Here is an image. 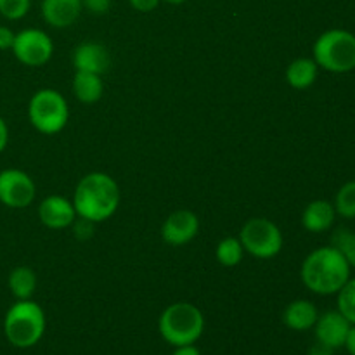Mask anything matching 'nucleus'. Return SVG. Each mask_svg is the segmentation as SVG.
Wrapping results in <instances>:
<instances>
[{
  "label": "nucleus",
  "mask_w": 355,
  "mask_h": 355,
  "mask_svg": "<svg viewBox=\"0 0 355 355\" xmlns=\"http://www.w3.org/2000/svg\"><path fill=\"white\" fill-rule=\"evenodd\" d=\"M350 269L345 257L335 246H321L305 257L300 269L302 283L315 295H336L350 279Z\"/></svg>",
  "instance_id": "1"
},
{
  "label": "nucleus",
  "mask_w": 355,
  "mask_h": 355,
  "mask_svg": "<svg viewBox=\"0 0 355 355\" xmlns=\"http://www.w3.org/2000/svg\"><path fill=\"white\" fill-rule=\"evenodd\" d=\"M121 193L116 180L104 172L87 173L76 186L73 194V207L76 215L99 224L116 214Z\"/></svg>",
  "instance_id": "2"
},
{
  "label": "nucleus",
  "mask_w": 355,
  "mask_h": 355,
  "mask_svg": "<svg viewBox=\"0 0 355 355\" xmlns=\"http://www.w3.org/2000/svg\"><path fill=\"white\" fill-rule=\"evenodd\" d=\"M162 338L172 347L193 345L203 336L205 315L189 302H177L162 312L158 321Z\"/></svg>",
  "instance_id": "3"
},
{
  "label": "nucleus",
  "mask_w": 355,
  "mask_h": 355,
  "mask_svg": "<svg viewBox=\"0 0 355 355\" xmlns=\"http://www.w3.org/2000/svg\"><path fill=\"white\" fill-rule=\"evenodd\" d=\"M45 333V314L37 302L17 300L3 318V335L16 349H30Z\"/></svg>",
  "instance_id": "4"
},
{
  "label": "nucleus",
  "mask_w": 355,
  "mask_h": 355,
  "mask_svg": "<svg viewBox=\"0 0 355 355\" xmlns=\"http://www.w3.org/2000/svg\"><path fill=\"white\" fill-rule=\"evenodd\" d=\"M314 61L329 73H349L355 69V35L335 28L319 35L314 42Z\"/></svg>",
  "instance_id": "5"
},
{
  "label": "nucleus",
  "mask_w": 355,
  "mask_h": 355,
  "mask_svg": "<svg viewBox=\"0 0 355 355\" xmlns=\"http://www.w3.org/2000/svg\"><path fill=\"white\" fill-rule=\"evenodd\" d=\"M28 118L40 134H59L69 120V107L66 97L54 89L38 90L28 104Z\"/></svg>",
  "instance_id": "6"
},
{
  "label": "nucleus",
  "mask_w": 355,
  "mask_h": 355,
  "mask_svg": "<svg viewBox=\"0 0 355 355\" xmlns=\"http://www.w3.org/2000/svg\"><path fill=\"white\" fill-rule=\"evenodd\" d=\"M239 241L246 253L260 260L274 259L283 250V232L272 220L253 217L239 232Z\"/></svg>",
  "instance_id": "7"
},
{
  "label": "nucleus",
  "mask_w": 355,
  "mask_h": 355,
  "mask_svg": "<svg viewBox=\"0 0 355 355\" xmlns=\"http://www.w3.org/2000/svg\"><path fill=\"white\" fill-rule=\"evenodd\" d=\"M12 52L19 62L30 68H38L51 61L54 54L52 38L38 28H26L16 33L12 44Z\"/></svg>",
  "instance_id": "8"
},
{
  "label": "nucleus",
  "mask_w": 355,
  "mask_h": 355,
  "mask_svg": "<svg viewBox=\"0 0 355 355\" xmlns=\"http://www.w3.org/2000/svg\"><path fill=\"white\" fill-rule=\"evenodd\" d=\"M37 196V186L26 172L17 168H6L0 172V203L7 208L30 207Z\"/></svg>",
  "instance_id": "9"
},
{
  "label": "nucleus",
  "mask_w": 355,
  "mask_h": 355,
  "mask_svg": "<svg viewBox=\"0 0 355 355\" xmlns=\"http://www.w3.org/2000/svg\"><path fill=\"white\" fill-rule=\"evenodd\" d=\"M200 232V218L191 210H177L166 217L162 225L163 241L170 246H184Z\"/></svg>",
  "instance_id": "10"
},
{
  "label": "nucleus",
  "mask_w": 355,
  "mask_h": 355,
  "mask_svg": "<svg viewBox=\"0 0 355 355\" xmlns=\"http://www.w3.org/2000/svg\"><path fill=\"white\" fill-rule=\"evenodd\" d=\"M76 217L78 215H76L75 207H73V201H69L64 196H59V194L47 196L38 205V218H40V222L45 227L54 229V231H61V229L73 225Z\"/></svg>",
  "instance_id": "11"
},
{
  "label": "nucleus",
  "mask_w": 355,
  "mask_h": 355,
  "mask_svg": "<svg viewBox=\"0 0 355 355\" xmlns=\"http://www.w3.org/2000/svg\"><path fill=\"white\" fill-rule=\"evenodd\" d=\"M350 328H352V324L342 312L328 311L319 315L318 321H315V342H321L336 350L345 345Z\"/></svg>",
  "instance_id": "12"
},
{
  "label": "nucleus",
  "mask_w": 355,
  "mask_h": 355,
  "mask_svg": "<svg viewBox=\"0 0 355 355\" xmlns=\"http://www.w3.org/2000/svg\"><path fill=\"white\" fill-rule=\"evenodd\" d=\"M73 66L76 71L96 73L103 76L111 66L110 51L97 42H83L73 52Z\"/></svg>",
  "instance_id": "13"
},
{
  "label": "nucleus",
  "mask_w": 355,
  "mask_h": 355,
  "mask_svg": "<svg viewBox=\"0 0 355 355\" xmlns=\"http://www.w3.org/2000/svg\"><path fill=\"white\" fill-rule=\"evenodd\" d=\"M82 0H42V16L52 28H68L82 12Z\"/></svg>",
  "instance_id": "14"
},
{
  "label": "nucleus",
  "mask_w": 355,
  "mask_h": 355,
  "mask_svg": "<svg viewBox=\"0 0 355 355\" xmlns=\"http://www.w3.org/2000/svg\"><path fill=\"white\" fill-rule=\"evenodd\" d=\"M336 218V210L333 203L326 200H314L305 207L302 214V225L309 232H326L333 227Z\"/></svg>",
  "instance_id": "15"
},
{
  "label": "nucleus",
  "mask_w": 355,
  "mask_h": 355,
  "mask_svg": "<svg viewBox=\"0 0 355 355\" xmlns=\"http://www.w3.org/2000/svg\"><path fill=\"white\" fill-rule=\"evenodd\" d=\"M319 318L318 307L309 300H295L284 309L283 322L293 331H307L314 328Z\"/></svg>",
  "instance_id": "16"
},
{
  "label": "nucleus",
  "mask_w": 355,
  "mask_h": 355,
  "mask_svg": "<svg viewBox=\"0 0 355 355\" xmlns=\"http://www.w3.org/2000/svg\"><path fill=\"white\" fill-rule=\"evenodd\" d=\"M73 94L83 104L97 103L104 94L103 78L96 73L76 71L73 76Z\"/></svg>",
  "instance_id": "17"
},
{
  "label": "nucleus",
  "mask_w": 355,
  "mask_h": 355,
  "mask_svg": "<svg viewBox=\"0 0 355 355\" xmlns=\"http://www.w3.org/2000/svg\"><path fill=\"white\" fill-rule=\"evenodd\" d=\"M319 66L312 58H298L291 61L286 69V80L293 89L304 90L314 85L318 80Z\"/></svg>",
  "instance_id": "18"
},
{
  "label": "nucleus",
  "mask_w": 355,
  "mask_h": 355,
  "mask_svg": "<svg viewBox=\"0 0 355 355\" xmlns=\"http://www.w3.org/2000/svg\"><path fill=\"white\" fill-rule=\"evenodd\" d=\"M9 290L16 300H30L37 290V274L30 267H16L9 274Z\"/></svg>",
  "instance_id": "19"
},
{
  "label": "nucleus",
  "mask_w": 355,
  "mask_h": 355,
  "mask_svg": "<svg viewBox=\"0 0 355 355\" xmlns=\"http://www.w3.org/2000/svg\"><path fill=\"white\" fill-rule=\"evenodd\" d=\"M215 257L220 266L236 267L241 263L243 257H245V248H243L239 238H224L217 245Z\"/></svg>",
  "instance_id": "20"
},
{
  "label": "nucleus",
  "mask_w": 355,
  "mask_h": 355,
  "mask_svg": "<svg viewBox=\"0 0 355 355\" xmlns=\"http://www.w3.org/2000/svg\"><path fill=\"white\" fill-rule=\"evenodd\" d=\"M336 215L343 218H355V180L343 184L335 196Z\"/></svg>",
  "instance_id": "21"
},
{
  "label": "nucleus",
  "mask_w": 355,
  "mask_h": 355,
  "mask_svg": "<svg viewBox=\"0 0 355 355\" xmlns=\"http://www.w3.org/2000/svg\"><path fill=\"white\" fill-rule=\"evenodd\" d=\"M336 295H338V300H336L338 309L336 311L342 312L349 319L350 324L355 326V277H350Z\"/></svg>",
  "instance_id": "22"
},
{
  "label": "nucleus",
  "mask_w": 355,
  "mask_h": 355,
  "mask_svg": "<svg viewBox=\"0 0 355 355\" xmlns=\"http://www.w3.org/2000/svg\"><path fill=\"white\" fill-rule=\"evenodd\" d=\"M331 246L340 250L342 255L347 259V262H349V266L355 269V232L349 231V229H340L333 234Z\"/></svg>",
  "instance_id": "23"
},
{
  "label": "nucleus",
  "mask_w": 355,
  "mask_h": 355,
  "mask_svg": "<svg viewBox=\"0 0 355 355\" xmlns=\"http://www.w3.org/2000/svg\"><path fill=\"white\" fill-rule=\"evenodd\" d=\"M31 7V0H0V16L9 21L23 19Z\"/></svg>",
  "instance_id": "24"
},
{
  "label": "nucleus",
  "mask_w": 355,
  "mask_h": 355,
  "mask_svg": "<svg viewBox=\"0 0 355 355\" xmlns=\"http://www.w3.org/2000/svg\"><path fill=\"white\" fill-rule=\"evenodd\" d=\"M73 231H75L76 239H90L94 234V222L87 220V218L76 217V220L73 222Z\"/></svg>",
  "instance_id": "25"
},
{
  "label": "nucleus",
  "mask_w": 355,
  "mask_h": 355,
  "mask_svg": "<svg viewBox=\"0 0 355 355\" xmlns=\"http://www.w3.org/2000/svg\"><path fill=\"white\" fill-rule=\"evenodd\" d=\"M82 6L85 7L89 12L97 14V16H103L110 10L111 0H82Z\"/></svg>",
  "instance_id": "26"
},
{
  "label": "nucleus",
  "mask_w": 355,
  "mask_h": 355,
  "mask_svg": "<svg viewBox=\"0 0 355 355\" xmlns=\"http://www.w3.org/2000/svg\"><path fill=\"white\" fill-rule=\"evenodd\" d=\"M14 38H16V33H14L10 28L0 26V51H7V49H12Z\"/></svg>",
  "instance_id": "27"
},
{
  "label": "nucleus",
  "mask_w": 355,
  "mask_h": 355,
  "mask_svg": "<svg viewBox=\"0 0 355 355\" xmlns=\"http://www.w3.org/2000/svg\"><path fill=\"white\" fill-rule=\"evenodd\" d=\"M128 2L139 12H151V10H155L159 6L162 0H128Z\"/></svg>",
  "instance_id": "28"
},
{
  "label": "nucleus",
  "mask_w": 355,
  "mask_h": 355,
  "mask_svg": "<svg viewBox=\"0 0 355 355\" xmlns=\"http://www.w3.org/2000/svg\"><path fill=\"white\" fill-rule=\"evenodd\" d=\"M333 354H335V350H333L331 347L324 345V343H321V342H315L307 352V355H333Z\"/></svg>",
  "instance_id": "29"
},
{
  "label": "nucleus",
  "mask_w": 355,
  "mask_h": 355,
  "mask_svg": "<svg viewBox=\"0 0 355 355\" xmlns=\"http://www.w3.org/2000/svg\"><path fill=\"white\" fill-rule=\"evenodd\" d=\"M7 142H9V127H7L6 120L0 116V153L7 148Z\"/></svg>",
  "instance_id": "30"
},
{
  "label": "nucleus",
  "mask_w": 355,
  "mask_h": 355,
  "mask_svg": "<svg viewBox=\"0 0 355 355\" xmlns=\"http://www.w3.org/2000/svg\"><path fill=\"white\" fill-rule=\"evenodd\" d=\"M172 355H201V352L198 350V347L193 343V345L175 347V350H173Z\"/></svg>",
  "instance_id": "31"
},
{
  "label": "nucleus",
  "mask_w": 355,
  "mask_h": 355,
  "mask_svg": "<svg viewBox=\"0 0 355 355\" xmlns=\"http://www.w3.org/2000/svg\"><path fill=\"white\" fill-rule=\"evenodd\" d=\"M347 349V352L350 355H355V326H352L349 331V336H347V342L343 345Z\"/></svg>",
  "instance_id": "32"
},
{
  "label": "nucleus",
  "mask_w": 355,
  "mask_h": 355,
  "mask_svg": "<svg viewBox=\"0 0 355 355\" xmlns=\"http://www.w3.org/2000/svg\"><path fill=\"white\" fill-rule=\"evenodd\" d=\"M166 3H172V6H180V3H184L186 0H165Z\"/></svg>",
  "instance_id": "33"
}]
</instances>
